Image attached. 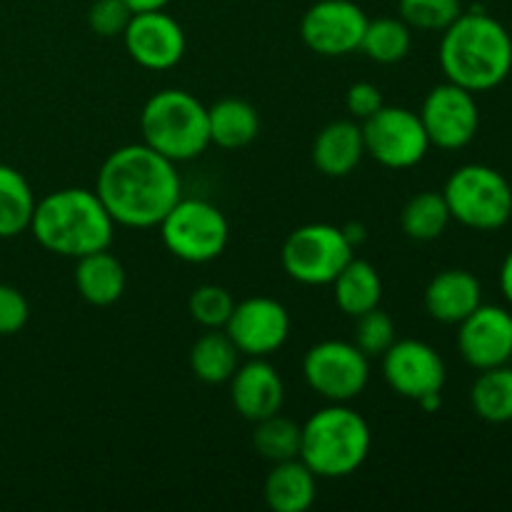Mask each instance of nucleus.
Returning <instances> with one entry per match:
<instances>
[{"instance_id": "1", "label": "nucleus", "mask_w": 512, "mask_h": 512, "mask_svg": "<svg viewBox=\"0 0 512 512\" xmlns=\"http://www.w3.org/2000/svg\"><path fill=\"white\" fill-rule=\"evenodd\" d=\"M178 163L145 143L123 145L100 165L95 193L115 225L155 228L183 198Z\"/></svg>"}, {"instance_id": "2", "label": "nucleus", "mask_w": 512, "mask_h": 512, "mask_svg": "<svg viewBox=\"0 0 512 512\" xmlns=\"http://www.w3.org/2000/svg\"><path fill=\"white\" fill-rule=\"evenodd\" d=\"M438 58L450 83L470 93H485L510 75L512 38L493 15L470 10L443 30Z\"/></svg>"}, {"instance_id": "3", "label": "nucleus", "mask_w": 512, "mask_h": 512, "mask_svg": "<svg viewBox=\"0 0 512 512\" xmlns=\"http://www.w3.org/2000/svg\"><path fill=\"white\" fill-rule=\"evenodd\" d=\"M28 230L48 253L78 260L110 248L115 220L95 190L63 188L35 203Z\"/></svg>"}, {"instance_id": "4", "label": "nucleus", "mask_w": 512, "mask_h": 512, "mask_svg": "<svg viewBox=\"0 0 512 512\" xmlns=\"http://www.w3.org/2000/svg\"><path fill=\"white\" fill-rule=\"evenodd\" d=\"M373 448L370 425L348 403H330L310 415L300 433L298 458L318 478L338 480L358 473Z\"/></svg>"}, {"instance_id": "5", "label": "nucleus", "mask_w": 512, "mask_h": 512, "mask_svg": "<svg viewBox=\"0 0 512 512\" xmlns=\"http://www.w3.org/2000/svg\"><path fill=\"white\" fill-rule=\"evenodd\" d=\"M140 133L145 145L173 163H185L208 150V108L188 90H158L143 105Z\"/></svg>"}, {"instance_id": "6", "label": "nucleus", "mask_w": 512, "mask_h": 512, "mask_svg": "<svg viewBox=\"0 0 512 512\" xmlns=\"http://www.w3.org/2000/svg\"><path fill=\"white\" fill-rule=\"evenodd\" d=\"M450 218L473 230H500L512 218V185L500 170L470 163L455 170L443 188Z\"/></svg>"}, {"instance_id": "7", "label": "nucleus", "mask_w": 512, "mask_h": 512, "mask_svg": "<svg viewBox=\"0 0 512 512\" xmlns=\"http://www.w3.org/2000/svg\"><path fill=\"white\" fill-rule=\"evenodd\" d=\"M158 228L165 250L193 265L220 258L230 240V225L223 210L203 198H180Z\"/></svg>"}, {"instance_id": "8", "label": "nucleus", "mask_w": 512, "mask_h": 512, "mask_svg": "<svg viewBox=\"0 0 512 512\" xmlns=\"http://www.w3.org/2000/svg\"><path fill=\"white\" fill-rule=\"evenodd\" d=\"M355 245L343 228L330 223H308L285 238L280 263L288 278L303 285H330L355 258Z\"/></svg>"}, {"instance_id": "9", "label": "nucleus", "mask_w": 512, "mask_h": 512, "mask_svg": "<svg viewBox=\"0 0 512 512\" xmlns=\"http://www.w3.org/2000/svg\"><path fill=\"white\" fill-rule=\"evenodd\" d=\"M303 378L328 403H350L370 380V358L348 340H323L303 358Z\"/></svg>"}, {"instance_id": "10", "label": "nucleus", "mask_w": 512, "mask_h": 512, "mask_svg": "<svg viewBox=\"0 0 512 512\" xmlns=\"http://www.w3.org/2000/svg\"><path fill=\"white\" fill-rule=\"evenodd\" d=\"M365 155L390 170H408L423 163L433 148L418 113L400 105H383L363 120Z\"/></svg>"}, {"instance_id": "11", "label": "nucleus", "mask_w": 512, "mask_h": 512, "mask_svg": "<svg viewBox=\"0 0 512 512\" xmlns=\"http://www.w3.org/2000/svg\"><path fill=\"white\" fill-rule=\"evenodd\" d=\"M418 115L423 120L430 145L443 150L465 148L473 143L480 128V108L475 93L450 83V80L435 85L425 95Z\"/></svg>"}, {"instance_id": "12", "label": "nucleus", "mask_w": 512, "mask_h": 512, "mask_svg": "<svg viewBox=\"0 0 512 512\" xmlns=\"http://www.w3.org/2000/svg\"><path fill=\"white\" fill-rule=\"evenodd\" d=\"M368 20L353 0H318L300 20V38L323 58H343L360 50Z\"/></svg>"}, {"instance_id": "13", "label": "nucleus", "mask_w": 512, "mask_h": 512, "mask_svg": "<svg viewBox=\"0 0 512 512\" xmlns=\"http://www.w3.org/2000/svg\"><path fill=\"white\" fill-rule=\"evenodd\" d=\"M380 360H383L385 383L400 398L418 403L425 395L443 393L448 368L443 355L425 340H395Z\"/></svg>"}, {"instance_id": "14", "label": "nucleus", "mask_w": 512, "mask_h": 512, "mask_svg": "<svg viewBox=\"0 0 512 512\" xmlns=\"http://www.w3.org/2000/svg\"><path fill=\"white\" fill-rule=\"evenodd\" d=\"M290 313L280 300L255 295L235 303L225 333L245 358H268L290 338Z\"/></svg>"}, {"instance_id": "15", "label": "nucleus", "mask_w": 512, "mask_h": 512, "mask_svg": "<svg viewBox=\"0 0 512 512\" xmlns=\"http://www.w3.org/2000/svg\"><path fill=\"white\" fill-rule=\"evenodd\" d=\"M130 60L145 70H170L185 55V30L173 15L163 10L133 13L128 28L120 35Z\"/></svg>"}, {"instance_id": "16", "label": "nucleus", "mask_w": 512, "mask_h": 512, "mask_svg": "<svg viewBox=\"0 0 512 512\" xmlns=\"http://www.w3.org/2000/svg\"><path fill=\"white\" fill-rule=\"evenodd\" d=\"M458 350L475 370H490L512 360V313L500 305L480 303L458 323Z\"/></svg>"}, {"instance_id": "17", "label": "nucleus", "mask_w": 512, "mask_h": 512, "mask_svg": "<svg viewBox=\"0 0 512 512\" xmlns=\"http://www.w3.org/2000/svg\"><path fill=\"white\" fill-rule=\"evenodd\" d=\"M228 383L235 410L250 423L270 418L283 408L285 383L265 358H250L245 365H238Z\"/></svg>"}, {"instance_id": "18", "label": "nucleus", "mask_w": 512, "mask_h": 512, "mask_svg": "<svg viewBox=\"0 0 512 512\" xmlns=\"http://www.w3.org/2000/svg\"><path fill=\"white\" fill-rule=\"evenodd\" d=\"M423 303L433 320L458 325L483 303V288L470 270L450 268L430 280Z\"/></svg>"}, {"instance_id": "19", "label": "nucleus", "mask_w": 512, "mask_h": 512, "mask_svg": "<svg viewBox=\"0 0 512 512\" xmlns=\"http://www.w3.org/2000/svg\"><path fill=\"white\" fill-rule=\"evenodd\" d=\"M365 158L363 125L358 120H333L313 143V163L328 178H345Z\"/></svg>"}, {"instance_id": "20", "label": "nucleus", "mask_w": 512, "mask_h": 512, "mask_svg": "<svg viewBox=\"0 0 512 512\" xmlns=\"http://www.w3.org/2000/svg\"><path fill=\"white\" fill-rule=\"evenodd\" d=\"M265 505L275 512H305L318 498V475L300 458L273 463L263 485Z\"/></svg>"}, {"instance_id": "21", "label": "nucleus", "mask_w": 512, "mask_h": 512, "mask_svg": "<svg viewBox=\"0 0 512 512\" xmlns=\"http://www.w3.org/2000/svg\"><path fill=\"white\" fill-rule=\"evenodd\" d=\"M73 278L80 298L95 308H108V305L118 303L125 293V283H128L123 263L110 253V248L78 258Z\"/></svg>"}, {"instance_id": "22", "label": "nucleus", "mask_w": 512, "mask_h": 512, "mask_svg": "<svg viewBox=\"0 0 512 512\" xmlns=\"http://www.w3.org/2000/svg\"><path fill=\"white\" fill-rule=\"evenodd\" d=\"M210 145L238 150L253 143L260 133V115L248 100L223 98L208 108Z\"/></svg>"}, {"instance_id": "23", "label": "nucleus", "mask_w": 512, "mask_h": 512, "mask_svg": "<svg viewBox=\"0 0 512 512\" xmlns=\"http://www.w3.org/2000/svg\"><path fill=\"white\" fill-rule=\"evenodd\" d=\"M330 285L335 290V303H338V308L345 315H350V318H358V315L378 308L380 300H383V280H380V273L375 270L373 263H368L363 258L350 260Z\"/></svg>"}, {"instance_id": "24", "label": "nucleus", "mask_w": 512, "mask_h": 512, "mask_svg": "<svg viewBox=\"0 0 512 512\" xmlns=\"http://www.w3.org/2000/svg\"><path fill=\"white\" fill-rule=\"evenodd\" d=\"M190 370L208 385H223L240 365V350L225 330H208L190 348Z\"/></svg>"}, {"instance_id": "25", "label": "nucleus", "mask_w": 512, "mask_h": 512, "mask_svg": "<svg viewBox=\"0 0 512 512\" xmlns=\"http://www.w3.org/2000/svg\"><path fill=\"white\" fill-rule=\"evenodd\" d=\"M35 193L25 175L0 163V238H15L30 228Z\"/></svg>"}, {"instance_id": "26", "label": "nucleus", "mask_w": 512, "mask_h": 512, "mask_svg": "<svg viewBox=\"0 0 512 512\" xmlns=\"http://www.w3.org/2000/svg\"><path fill=\"white\" fill-rule=\"evenodd\" d=\"M470 405L485 423H512V365L480 370L470 390Z\"/></svg>"}, {"instance_id": "27", "label": "nucleus", "mask_w": 512, "mask_h": 512, "mask_svg": "<svg viewBox=\"0 0 512 512\" xmlns=\"http://www.w3.org/2000/svg\"><path fill=\"white\" fill-rule=\"evenodd\" d=\"M450 220L453 218H450L448 203H445L443 193H435V190H425V193L413 195L405 203L403 213H400L403 233L410 240H418V243L438 240L450 225Z\"/></svg>"}, {"instance_id": "28", "label": "nucleus", "mask_w": 512, "mask_h": 512, "mask_svg": "<svg viewBox=\"0 0 512 512\" xmlns=\"http://www.w3.org/2000/svg\"><path fill=\"white\" fill-rule=\"evenodd\" d=\"M413 48V30L403 18H375L368 20L360 50L380 65H393L408 58Z\"/></svg>"}, {"instance_id": "29", "label": "nucleus", "mask_w": 512, "mask_h": 512, "mask_svg": "<svg viewBox=\"0 0 512 512\" xmlns=\"http://www.w3.org/2000/svg\"><path fill=\"white\" fill-rule=\"evenodd\" d=\"M300 433H303V425L280 413L258 420L253 433L255 453L268 460V463H285V460L298 458Z\"/></svg>"}, {"instance_id": "30", "label": "nucleus", "mask_w": 512, "mask_h": 512, "mask_svg": "<svg viewBox=\"0 0 512 512\" xmlns=\"http://www.w3.org/2000/svg\"><path fill=\"white\" fill-rule=\"evenodd\" d=\"M398 13L410 25V30L443 33L450 23L460 18L463 3L460 0H400Z\"/></svg>"}, {"instance_id": "31", "label": "nucleus", "mask_w": 512, "mask_h": 512, "mask_svg": "<svg viewBox=\"0 0 512 512\" xmlns=\"http://www.w3.org/2000/svg\"><path fill=\"white\" fill-rule=\"evenodd\" d=\"M233 308V295L223 285H200L188 298L190 318L198 325H203L205 330H223L228 325L230 315H233Z\"/></svg>"}, {"instance_id": "32", "label": "nucleus", "mask_w": 512, "mask_h": 512, "mask_svg": "<svg viewBox=\"0 0 512 512\" xmlns=\"http://www.w3.org/2000/svg\"><path fill=\"white\" fill-rule=\"evenodd\" d=\"M395 340H398V335H395L393 318H390L380 305L355 318L353 343L358 345L368 358H383L385 350H388Z\"/></svg>"}, {"instance_id": "33", "label": "nucleus", "mask_w": 512, "mask_h": 512, "mask_svg": "<svg viewBox=\"0 0 512 512\" xmlns=\"http://www.w3.org/2000/svg\"><path fill=\"white\" fill-rule=\"evenodd\" d=\"M133 10L125 5V0H95L88 8V25L100 38H118L125 33Z\"/></svg>"}, {"instance_id": "34", "label": "nucleus", "mask_w": 512, "mask_h": 512, "mask_svg": "<svg viewBox=\"0 0 512 512\" xmlns=\"http://www.w3.org/2000/svg\"><path fill=\"white\" fill-rule=\"evenodd\" d=\"M30 318V305L25 295L13 285L0 283V338L20 333Z\"/></svg>"}, {"instance_id": "35", "label": "nucleus", "mask_w": 512, "mask_h": 512, "mask_svg": "<svg viewBox=\"0 0 512 512\" xmlns=\"http://www.w3.org/2000/svg\"><path fill=\"white\" fill-rule=\"evenodd\" d=\"M385 105L383 93L375 83H368V80H360V83H353L345 93V108H348L350 118L353 120H368L370 115L378 113Z\"/></svg>"}, {"instance_id": "36", "label": "nucleus", "mask_w": 512, "mask_h": 512, "mask_svg": "<svg viewBox=\"0 0 512 512\" xmlns=\"http://www.w3.org/2000/svg\"><path fill=\"white\" fill-rule=\"evenodd\" d=\"M500 290H503L505 300L512 305V250L505 255L503 268H500Z\"/></svg>"}, {"instance_id": "37", "label": "nucleus", "mask_w": 512, "mask_h": 512, "mask_svg": "<svg viewBox=\"0 0 512 512\" xmlns=\"http://www.w3.org/2000/svg\"><path fill=\"white\" fill-rule=\"evenodd\" d=\"M170 0H125L133 13H148V10H163Z\"/></svg>"}, {"instance_id": "38", "label": "nucleus", "mask_w": 512, "mask_h": 512, "mask_svg": "<svg viewBox=\"0 0 512 512\" xmlns=\"http://www.w3.org/2000/svg\"><path fill=\"white\" fill-rule=\"evenodd\" d=\"M510 363H512V360H510Z\"/></svg>"}]
</instances>
